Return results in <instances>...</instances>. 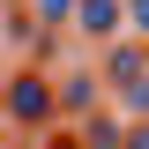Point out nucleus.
Masks as SVG:
<instances>
[{
  "mask_svg": "<svg viewBox=\"0 0 149 149\" xmlns=\"http://www.w3.org/2000/svg\"><path fill=\"white\" fill-rule=\"evenodd\" d=\"M8 112H15V119H45V112H52V90H45L37 74H22L15 90H8Z\"/></svg>",
  "mask_w": 149,
  "mask_h": 149,
  "instance_id": "1",
  "label": "nucleus"
},
{
  "mask_svg": "<svg viewBox=\"0 0 149 149\" xmlns=\"http://www.w3.org/2000/svg\"><path fill=\"white\" fill-rule=\"evenodd\" d=\"M104 74H112V82H119V90H127V82H142V45H112V52H104Z\"/></svg>",
  "mask_w": 149,
  "mask_h": 149,
  "instance_id": "2",
  "label": "nucleus"
},
{
  "mask_svg": "<svg viewBox=\"0 0 149 149\" xmlns=\"http://www.w3.org/2000/svg\"><path fill=\"white\" fill-rule=\"evenodd\" d=\"M74 22H82L90 37H104L112 22H119V0H74Z\"/></svg>",
  "mask_w": 149,
  "mask_h": 149,
  "instance_id": "3",
  "label": "nucleus"
},
{
  "mask_svg": "<svg viewBox=\"0 0 149 149\" xmlns=\"http://www.w3.org/2000/svg\"><path fill=\"white\" fill-rule=\"evenodd\" d=\"M30 8H37L45 22H67V15H74V0H30Z\"/></svg>",
  "mask_w": 149,
  "mask_h": 149,
  "instance_id": "4",
  "label": "nucleus"
},
{
  "mask_svg": "<svg viewBox=\"0 0 149 149\" xmlns=\"http://www.w3.org/2000/svg\"><path fill=\"white\" fill-rule=\"evenodd\" d=\"M127 15H134V30L149 37V0H127Z\"/></svg>",
  "mask_w": 149,
  "mask_h": 149,
  "instance_id": "5",
  "label": "nucleus"
},
{
  "mask_svg": "<svg viewBox=\"0 0 149 149\" xmlns=\"http://www.w3.org/2000/svg\"><path fill=\"white\" fill-rule=\"evenodd\" d=\"M127 149H149V119H142V127H134V134H127Z\"/></svg>",
  "mask_w": 149,
  "mask_h": 149,
  "instance_id": "6",
  "label": "nucleus"
},
{
  "mask_svg": "<svg viewBox=\"0 0 149 149\" xmlns=\"http://www.w3.org/2000/svg\"><path fill=\"white\" fill-rule=\"evenodd\" d=\"M142 67H149V45H142Z\"/></svg>",
  "mask_w": 149,
  "mask_h": 149,
  "instance_id": "7",
  "label": "nucleus"
}]
</instances>
